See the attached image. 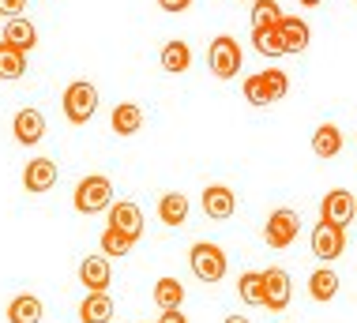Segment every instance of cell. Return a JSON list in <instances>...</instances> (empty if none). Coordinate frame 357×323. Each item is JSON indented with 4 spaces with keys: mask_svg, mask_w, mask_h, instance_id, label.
<instances>
[{
    "mask_svg": "<svg viewBox=\"0 0 357 323\" xmlns=\"http://www.w3.org/2000/svg\"><path fill=\"white\" fill-rule=\"evenodd\" d=\"M289 91V80L282 68H267V72H256V75H245V98L252 105H271V102H282Z\"/></svg>",
    "mask_w": 357,
    "mask_h": 323,
    "instance_id": "cell-1",
    "label": "cell"
},
{
    "mask_svg": "<svg viewBox=\"0 0 357 323\" xmlns=\"http://www.w3.org/2000/svg\"><path fill=\"white\" fill-rule=\"evenodd\" d=\"M113 207V184L102 173H91L75 184V211L79 214H102Z\"/></svg>",
    "mask_w": 357,
    "mask_h": 323,
    "instance_id": "cell-2",
    "label": "cell"
},
{
    "mask_svg": "<svg viewBox=\"0 0 357 323\" xmlns=\"http://www.w3.org/2000/svg\"><path fill=\"white\" fill-rule=\"evenodd\" d=\"M188 263H192V275H196L199 282H222V278H226V267H229L226 252H222L218 244H211V241H196V244H192Z\"/></svg>",
    "mask_w": 357,
    "mask_h": 323,
    "instance_id": "cell-3",
    "label": "cell"
},
{
    "mask_svg": "<svg viewBox=\"0 0 357 323\" xmlns=\"http://www.w3.org/2000/svg\"><path fill=\"white\" fill-rule=\"evenodd\" d=\"M61 105H64V117H68L72 124H86L98 113V87L86 83V80H75V83H68Z\"/></svg>",
    "mask_w": 357,
    "mask_h": 323,
    "instance_id": "cell-4",
    "label": "cell"
},
{
    "mask_svg": "<svg viewBox=\"0 0 357 323\" xmlns=\"http://www.w3.org/2000/svg\"><path fill=\"white\" fill-rule=\"evenodd\" d=\"M241 61H245V57H241V42L229 38V34H218L207 49V68L218 75V80H234V75L241 72Z\"/></svg>",
    "mask_w": 357,
    "mask_h": 323,
    "instance_id": "cell-5",
    "label": "cell"
},
{
    "mask_svg": "<svg viewBox=\"0 0 357 323\" xmlns=\"http://www.w3.org/2000/svg\"><path fill=\"white\" fill-rule=\"evenodd\" d=\"M354 214H357V195L354 192H346V188H331L324 195V203H320V222H331V226H350L354 222Z\"/></svg>",
    "mask_w": 357,
    "mask_h": 323,
    "instance_id": "cell-6",
    "label": "cell"
},
{
    "mask_svg": "<svg viewBox=\"0 0 357 323\" xmlns=\"http://www.w3.org/2000/svg\"><path fill=\"white\" fill-rule=\"evenodd\" d=\"M297 233H301V218L289 207H282V211H271V218H267V226H264V241L271 244V248H289Z\"/></svg>",
    "mask_w": 357,
    "mask_h": 323,
    "instance_id": "cell-7",
    "label": "cell"
},
{
    "mask_svg": "<svg viewBox=\"0 0 357 323\" xmlns=\"http://www.w3.org/2000/svg\"><path fill=\"white\" fill-rule=\"evenodd\" d=\"M342 252H346V230L331 226V222H316V230H312V256L324 260V263H331V260H339Z\"/></svg>",
    "mask_w": 357,
    "mask_h": 323,
    "instance_id": "cell-8",
    "label": "cell"
},
{
    "mask_svg": "<svg viewBox=\"0 0 357 323\" xmlns=\"http://www.w3.org/2000/svg\"><path fill=\"white\" fill-rule=\"evenodd\" d=\"M294 297V282H289V271L282 267H267L264 271V308L282 312Z\"/></svg>",
    "mask_w": 357,
    "mask_h": 323,
    "instance_id": "cell-9",
    "label": "cell"
},
{
    "mask_svg": "<svg viewBox=\"0 0 357 323\" xmlns=\"http://www.w3.org/2000/svg\"><path fill=\"white\" fill-rule=\"evenodd\" d=\"M204 211H207V218H215V222L234 218V211H237L234 188H226V184H207L204 188Z\"/></svg>",
    "mask_w": 357,
    "mask_h": 323,
    "instance_id": "cell-10",
    "label": "cell"
},
{
    "mask_svg": "<svg viewBox=\"0 0 357 323\" xmlns=\"http://www.w3.org/2000/svg\"><path fill=\"white\" fill-rule=\"evenodd\" d=\"M109 226L121 230L124 237L139 241V233H143V211H139V203H132V200L113 203V207H109Z\"/></svg>",
    "mask_w": 357,
    "mask_h": 323,
    "instance_id": "cell-11",
    "label": "cell"
},
{
    "mask_svg": "<svg viewBox=\"0 0 357 323\" xmlns=\"http://www.w3.org/2000/svg\"><path fill=\"white\" fill-rule=\"evenodd\" d=\"M275 31H278V38H282L286 53H305L308 42H312V31H308V23L301 15H282Z\"/></svg>",
    "mask_w": 357,
    "mask_h": 323,
    "instance_id": "cell-12",
    "label": "cell"
},
{
    "mask_svg": "<svg viewBox=\"0 0 357 323\" xmlns=\"http://www.w3.org/2000/svg\"><path fill=\"white\" fill-rule=\"evenodd\" d=\"M79 282L86 293H105L113 282V271H109V260L105 256H86L79 263Z\"/></svg>",
    "mask_w": 357,
    "mask_h": 323,
    "instance_id": "cell-13",
    "label": "cell"
},
{
    "mask_svg": "<svg viewBox=\"0 0 357 323\" xmlns=\"http://www.w3.org/2000/svg\"><path fill=\"white\" fill-rule=\"evenodd\" d=\"M53 184H56V162H53V158H34V162H26V170H23V188H26V192L42 195V192H50Z\"/></svg>",
    "mask_w": 357,
    "mask_h": 323,
    "instance_id": "cell-14",
    "label": "cell"
},
{
    "mask_svg": "<svg viewBox=\"0 0 357 323\" xmlns=\"http://www.w3.org/2000/svg\"><path fill=\"white\" fill-rule=\"evenodd\" d=\"M12 132H15V140L23 143V147L42 143V135H45V117H42V110H19L15 121H12Z\"/></svg>",
    "mask_w": 357,
    "mask_h": 323,
    "instance_id": "cell-15",
    "label": "cell"
},
{
    "mask_svg": "<svg viewBox=\"0 0 357 323\" xmlns=\"http://www.w3.org/2000/svg\"><path fill=\"white\" fill-rule=\"evenodd\" d=\"M0 42H8L12 49H19V53H31V49L38 45V27L31 23V19L15 15V19H8L4 38H0Z\"/></svg>",
    "mask_w": 357,
    "mask_h": 323,
    "instance_id": "cell-16",
    "label": "cell"
},
{
    "mask_svg": "<svg viewBox=\"0 0 357 323\" xmlns=\"http://www.w3.org/2000/svg\"><path fill=\"white\" fill-rule=\"evenodd\" d=\"M42 316H45V305L34 293H19L8 305V323H42Z\"/></svg>",
    "mask_w": 357,
    "mask_h": 323,
    "instance_id": "cell-17",
    "label": "cell"
},
{
    "mask_svg": "<svg viewBox=\"0 0 357 323\" xmlns=\"http://www.w3.org/2000/svg\"><path fill=\"white\" fill-rule=\"evenodd\" d=\"M109 124H113V132H117V135H136L143 128V110L136 102H117V105H113Z\"/></svg>",
    "mask_w": 357,
    "mask_h": 323,
    "instance_id": "cell-18",
    "label": "cell"
},
{
    "mask_svg": "<svg viewBox=\"0 0 357 323\" xmlns=\"http://www.w3.org/2000/svg\"><path fill=\"white\" fill-rule=\"evenodd\" d=\"M113 297L109 293H86L83 305H79V320L83 323H109L113 320Z\"/></svg>",
    "mask_w": 357,
    "mask_h": 323,
    "instance_id": "cell-19",
    "label": "cell"
},
{
    "mask_svg": "<svg viewBox=\"0 0 357 323\" xmlns=\"http://www.w3.org/2000/svg\"><path fill=\"white\" fill-rule=\"evenodd\" d=\"M339 151H342V132H339V124L324 121L320 128L312 132V154H316V158H335Z\"/></svg>",
    "mask_w": 357,
    "mask_h": 323,
    "instance_id": "cell-20",
    "label": "cell"
},
{
    "mask_svg": "<svg viewBox=\"0 0 357 323\" xmlns=\"http://www.w3.org/2000/svg\"><path fill=\"white\" fill-rule=\"evenodd\" d=\"M154 305H158L162 312H173L185 305V286H181L177 278H158L154 282Z\"/></svg>",
    "mask_w": 357,
    "mask_h": 323,
    "instance_id": "cell-21",
    "label": "cell"
},
{
    "mask_svg": "<svg viewBox=\"0 0 357 323\" xmlns=\"http://www.w3.org/2000/svg\"><path fill=\"white\" fill-rule=\"evenodd\" d=\"M192 68V49L188 42H166V49H162V72L169 75H181Z\"/></svg>",
    "mask_w": 357,
    "mask_h": 323,
    "instance_id": "cell-22",
    "label": "cell"
},
{
    "mask_svg": "<svg viewBox=\"0 0 357 323\" xmlns=\"http://www.w3.org/2000/svg\"><path fill=\"white\" fill-rule=\"evenodd\" d=\"M158 218L166 222V226H181V222L188 218V200L185 192H166L158 200Z\"/></svg>",
    "mask_w": 357,
    "mask_h": 323,
    "instance_id": "cell-23",
    "label": "cell"
},
{
    "mask_svg": "<svg viewBox=\"0 0 357 323\" xmlns=\"http://www.w3.org/2000/svg\"><path fill=\"white\" fill-rule=\"evenodd\" d=\"M308 293H312V301H331L335 293H339V275H335L331 267H320L308 275Z\"/></svg>",
    "mask_w": 357,
    "mask_h": 323,
    "instance_id": "cell-24",
    "label": "cell"
},
{
    "mask_svg": "<svg viewBox=\"0 0 357 323\" xmlns=\"http://www.w3.org/2000/svg\"><path fill=\"white\" fill-rule=\"evenodd\" d=\"M23 72H26V53L0 42V80H19Z\"/></svg>",
    "mask_w": 357,
    "mask_h": 323,
    "instance_id": "cell-25",
    "label": "cell"
},
{
    "mask_svg": "<svg viewBox=\"0 0 357 323\" xmlns=\"http://www.w3.org/2000/svg\"><path fill=\"white\" fill-rule=\"evenodd\" d=\"M278 19H282L278 0H252V31H271Z\"/></svg>",
    "mask_w": 357,
    "mask_h": 323,
    "instance_id": "cell-26",
    "label": "cell"
},
{
    "mask_svg": "<svg viewBox=\"0 0 357 323\" xmlns=\"http://www.w3.org/2000/svg\"><path fill=\"white\" fill-rule=\"evenodd\" d=\"M237 293L245 305H264V271H245L237 282Z\"/></svg>",
    "mask_w": 357,
    "mask_h": 323,
    "instance_id": "cell-27",
    "label": "cell"
},
{
    "mask_svg": "<svg viewBox=\"0 0 357 323\" xmlns=\"http://www.w3.org/2000/svg\"><path fill=\"white\" fill-rule=\"evenodd\" d=\"M275 27H271V31H252V42H256V49L264 57H286V45H282V38H278Z\"/></svg>",
    "mask_w": 357,
    "mask_h": 323,
    "instance_id": "cell-28",
    "label": "cell"
},
{
    "mask_svg": "<svg viewBox=\"0 0 357 323\" xmlns=\"http://www.w3.org/2000/svg\"><path fill=\"white\" fill-rule=\"evenodd\" d=\"M132 244H136V241L124 237V233H121V230H113V226L102 233V252H105V256H128Z\"/></svg>",
    "mask_w": 357,
    "mask_h": 323,
    "instance_id": "cell-29",
    "label": "cell"
},
{
    "mask_svg": "<svg viewBox=\"0 0 357 323\" xmlns=\"http://www.w3.org/2000/svg\"><path fill=\"white\" fill-rule=\"evenodd\" d=\"M23 4H26V0H0V15L15 19L19 12H23Z\"/></svg>",
    "mask_w": 357,
    "mask_h": 323,
    "instance_id": "cell-30",
    "label": "cell"
},
{
    "mask_svg": "<svg viewBox=\"0 0 357 323\" xmlns=\"http://www.w3.org/2000/svg\"><path fill=\"white\" fill-rule=\"evenodd\" d=\"M158 8L162 12H188L192 0H158Z\"/></svg>",
    "mask_w": 357,
    "mask_h": 323,
    "instance_id": "cell-31",
    "label": "cell"
},
{
    "mask_svg": "<svg viewBox=\"0 0 357 323\" xmlns=\"http://www.w3.org/2000/svg\"><path fill=\"white\" fill-rule=\"evenodd\" d=\"M158 323H188V320H185V312H181V308H173V312H162Z\"/></svg>",
    "mask_w": 357,
    "mask_h": 323,
    "instance_id": "cell-32",
    "label": "cell"
},
{
    "mask_svg": "<svg viewBox=\"0 0 357 323\" xmlns=\"http://www.w3.org/2000/svg\"><path fill=\"white\" fill-rule=\"evenodd\" d=\"M297 4H305V8H316V4H324V0H297Z\"/></svg>",
    "mask_w": 357,
    "mask_h": 323,
    "instance_id": "cell-33",
    "label": "cell"
},
{
    "mask_svg": "<svg viewBox=\"0 0 357 323\" xmlns=\"http://www.w3.org/2000/svg\"><path fill=\"white\" fill-rule=\"evenodd\" d=\"M222 323H248L245 316H229V320H222Z\"/></svg>",
    "mask_w": 357,
    "mask_h": 323,
    "instance_id": "cell-34",
    "label": "cell"
}]
</instances>
